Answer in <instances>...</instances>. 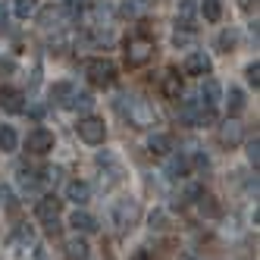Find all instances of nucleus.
Listing matches in <instances>:
<instances>
[{
	"label": "nucleus",
	"instance_id": "24",
	"mask_svg": "<svg viewBox=\"0 0 260 260\" xmlns=\"http://www.w3.org/2000/svg\"><path fill=\"white\" fill-rule=\"evenodd\" d=\"M66 257H69V260H88V241L79 238V235L69 238V241H66Z\"/></svg>",
	"mask_w": 260,
	"mask_h": 260
},
{
	"label": "nucleus",
	"instance_id": "8",
	"mask_svg": "<svg viewBox=\"0 0 260 260\" xmlns=\"http://www.w3.org/2000/svg\"><path fill=\"white\" fill-rule=\"evenodd\" d=\"M16 182H19L22 194H38V191H41V185H44L47 179H44V173L35 170V166L19 163V166H16Z\"/></svg>",
	"mask_w": 260,
	"mask_h": 260
},
{
	"label": "nucleus",
	"instance_id": "36",
	"mask_svg": "<svg viewBox=\"0 0 260 260\" xmlns=\"http://www.w3.org/2000/svg\"><path fill=\"white\" fill-rule=\"evenodd\" d=\"M128 260H151V254H147L144 248H138V251H135L132 257H128Z\"/></svg>",
	"mask_w": 260,
	"mask_h": 260
},
{
	"label": "nucleus",
	"instance_id": "11",
	"mask_svg": "<svg viewBox=\"0 0 260 260\" xmlns=\"http://www.w3.org/2000/svg\"><path fill=\"white\" fill-rule=\"evenodd\" d=\"M0 110H4V113H10V116L25 113V94H22L19 88L4 85V88H0Z\"/></svg>",
	"mask_w": 260,
	"mask_h": 260
},
{
	"label": "nucleus",
	"instance_id": "13",
	"mask_svg": "<svg viewBox=\"0 0 260 260\" xmlns=\"http://www.w3.org/2000/svg\"><path fill=\"white\" fill-rule=\"evenodd\" d=\"M222 101V88L216 79H204L201 91H198V104L201 107H207V110H216V104Z\"/></svg>",
	"mask_w": 260,
	"mask_h": 260
},
{
	"label": "nucleus",
	"instance_id": "12",
	"mask_svg": "<svg viewBox=\"0 0 260 260\" xmlns=\"http://www.w3.org/2000/svg\"><path fill=\"white\" fill-rule=\"evenodd\" d=\"M188 170H191V163H188V157H185V154H166V166H163V176L166 179L179 182V179L188 176Z\"/></svg>",
	"mask_w": 260,
	"mask_h": 260
},
{
	"label": "nucleus",
	"instance_id": "31",
	"mask_svg": "<svg viewBox=\"0 0 260 260\" xmlns=\"http://www.w3.org/2000/svg\"><path fill=\"white\" fill-rule=\"evenodd\" d=\"M232 44H235V31H222V35H219V47L229 53V50H232Z\"/></svg>",
	"mask_w": 260,
	"mask_h": 260
},
{
	"label": "nucleus",
	"instance_id": "22",
	"mask_svg": "<svg viewBox=\"0 0 260 260\" xmlns=\"http://www.w3.org/2000/svg\"><path fill=\"white\" fill-rule=\"evenodd\" d=\"M19 147V135H16L13 125H0V151L4 154H13Z\"/></svg>",
	"mask_w": 260,
	"mask_h": 260
},
{
	"label": "nucleus",
	"instance_id": "26",
	"mask_svg": "<svg viewBox=\"0 0 260 260\" xmlns=\"http://www.w3.org/2000/svg\"><path fill=\"white\" fill-rule=\"evenodd\" d=\"M201 13H204V19H207V22H219L222 19V0H204Z\"/></svg>",
	"mask_w": 260,
	"mask_h": 260
},
{
	"label": "nucleus",
	"instance_id": "20",
	"mask_svg": "<svg viewBox=\"0 0 260 260\" xmlns=\"http://www.w3.org/2000/svg\"><path fill=\"white\" fill-rule=\"evenodd\" d=\"M194 13H198V4L194 0H182L179 4V28H185V31H194Z\"/></svg>",
	"mask_w": 260,
	"mask_h": 260
},
{
	"label": "nucleus",
	"instance_id": "1",
	"mask_svg": "<svg viewBox=\"0 0 260 260\" xmlns=\"http://www.w3.org/2000/svg\"><path fill=\"white\" fill-rule=\"evenodd\" d=\"M154 50H157V44H154V38L151 35H144V31H138V35H132V38L125 41V66L128 69H141V66H147L154 60Z\"/></svg>",
	"mask_w": 260,
	"mask_h": 260
},
{
	"label": "nucleus",
	"instance_id": "18",
	"mask_svg": "<svg viewBox=\"0 0 260 260\" xmlns=\"http://www.w3.org/2000/svg\"><path fill=\"white\" fill-rule=\"evenodd\" d=\"M147 151H151L154 157H166V154H173V138H170V135H163V132H157V135L147 138Z\"/></svg>",
	"mask_w": 260,
	"mask_h": 260
},
{
	"label": "nucleus",
	"instance_id": "3",
	"mask_svg": "<svg viewBox=\"0 0 260 260\" xmlns=\"http://www.w3.org/2000/svg\"><path fill=\"white\" fill-rule=\"evenodd\" d=\"M110 213H113V226H116L119 232H132V229L138 226V219H141V207H138V201H132V198L116 201Z\"/></svg>",
	"mask_w": 260,
	"mask_h": 260
},
{
	"label": "nucleus",
	"instance_id": "7",
	"mask_svg": "<svg viewBox=\"0 0 260 260\" xmlns=\"http://www.w3.org/2000/svg\"><path fill=\"white\" fill-rule=\"evenodd\" d=\"M76 132H79V138H82L85 144H104L107 125H104V119H98V116H82L79 125H76Z\"/></svg>",
	"mask_w": 260,
	"mask_h": 260
},
{
	"label": "nucleus",
	"instance_id": "5",
	"mask_svg": "<svg viewBox=\"0 0 260 260\" xmlns=\"http://www.w3.org/2000/svg\"><path fill=\"white\" fill-rule=\"evenodd\" d=\"M98 166H101V188L104 191H113L116 185L122 182V176H125L122 163L110 154V151H104V154H98Z\"/></svg>",
	"mask_w": 260,
	"mask_h": 260
},
{
	"label": "nucleus",
	"instance_id": "29",
	"mask_svg": "<svg viewBox=\"0 0 260 260\" xmlns=\"http://www.w3.org/2000/svg\"><path fill=\"white\" fill-rule=\"evenodd\" d=\"M245 154H248V163L257 170V166H260V138H257V135L248 141V151H245Z\"/></svg>",
	"mask_w": 260,
	"mask_h": 260
},
{
	"label": "nucleus",
	"instance_id": "25",
	"mask_svg": "<svg viewBox=\"0 0 260 260\" xmlns=\"http://www.w3.org/2000/svg\"><path fill=\"white\" fill-rule=\"evenodd\" d=\"M245 91H241V88H229V116L235 119V116H241V113H245Z\"/></svg>",
	"mask_w": 260,
	"mask_h": 260
},
{
	"label": "nucleus",
	"instance_id": "21",
	"mask_svg": "<svg viewBox=\"0 0 260 260\" xmlns=\"http://www.w3.org/2000/svg\"><path fill=\"white\" fill-rule=\"evenodd\" d=\"M94 107V98H91V91H72V98L66 104V110H82V113H88V110Z\"/></svg>",
	"mask_w": 260,
	"mask_h": 260
},
{
	"label": "nucleus",
	"instance_id": "38",
	"mask_svg": "<svg viewBox=\"0 0 260 260\" xmlns=\"http://www.w3.org/2000/svg\"><path fill=\"white\" fill-rule=\"evenodd\" d=\"M254 4H257V0H238V7H241V10H251Z\"/></svg>",
	"mask_w": 260,
	"mask_h": 260
},
{
	"label": "nucleus",
	"instance_id": "6",
	"mask_svg": "<svg viewBox=\"0 0 260 260\" xmlns=\"http://www.w3.org/2000/svg\"><path fill=\"white\" fill-rule=\"evenodd\" d=\"M125 101H128V122H132L135 128L157 125V110L147 101H141V98H125Z\"/></svg>",
	"mask_w": 260,
	"mask_h": 260
},
{
	"label": "nucleus",
	"instance_id": "33",
	"mask_svg": "<svg viewBox=\"0 0 260 260\" xmlns=\"http://www.w3.org/2000/svg\"><path fill=\"white\" fill-rule=\"evenodd\" d=\"M0 31H10V10L0 4Z\"/></svg>",
	"mask_w": 260,
	"mask_h": 260
},
{
	"label": "nucleus",
	"instance_id": "14",
	"mask_svg": "<svg viewBox=\"0 0 260 260\" xmlns=\"http://www.w3.org/2000/svg\"><path fill=\"white\" fill-rule=\"evenodd\" d=\"M210 69H213V63L204 50L188 53V60H185V76H210Z\"/></svg>",
	"mask_w": 260,
	"mask_h": 260
},
{
	"label": "nucleus",
	"instance_id": "27",
	"mask_svg": "<svg viewBox=\"0 0 260 260\" xmlns=\"http://www.w3.org/2000/svg\"><path fill=\"white\" fill-rule=\"evenodd\" d=\"M194 198H198V210H201L204 216H219V207H216V201H213L210 194H204V191H198Z\"/></svg>",
	"mask_w": 260,
	"mask_h": 260
},
{
	"label": "nucleus",
	"instance_id": "15",
	"mask_svg": "<svg viewBox=\"0 0 260 260\" xmlns=\"http://www.w3.org/2000/svg\"><path fill=\"white\" fill-rule=\"evenodd\" d=\"M160 88H163V94L170 98V101H179L182 98V76H179L176 69H166L163 79H160Z\"/></svg>",
	"mask_w": 260,
	"mask_h": 260
},
{
	"label": "nucleus",
	"instance_id": "30",
	"mask_svg": "<svg viewBox=\"0 0 260 260\" xmlns=\"http://www.w3.org/2000/svg\"><path fill=\"white\" fill-rule=\"evenodd\" d=\"M245 79H248V85H254V91L260 88V63H257V60L245 69Z\"/></svg>",
	"mask_w": 260,
	"mask_h": 260
},
{
	"label": "nucleus",
	"instance_id": "19",
	"mask_svg": "<svg viewBox=\"0 0 260 260\" xmlns=\"http://www.w3.org/2000/svg\"><path fill=\"white\" fill-rule=\"evenodd\" d=\"M66 198H69V201H76L79 207H82V204L91 201V185H88V182H79V179H76V182H69V185H66Z\"/></svg>",
	"mask_w": 260,
	"mask_h": 260
},
{
	"label": "nucleus",
	"instance_id": "35",
	"mask_svg": "<svg viewBox=\"0 0 260 260\" xmlns=\"http://www.w3.org/2000/svg\"><path fill=\"white\" fill-rule=\"evenodd\" d=\"M28 113H31V119H41V116H44V104H35Z\"/></svg>",
	"mask_w": 260,
	"mask_h": 260
},
{
	"label": "nucleus",
	"instance_id": "23",
	"mask_svg": "<svg viewBox=\"0 0 260 260\" xmlns=\"http://www.w3.org/2000/svg\"><path fill=\"white\" fill-rule=\"evenodd\" d=\"M72 91H76V85H72V82H57V85L50 88V101L60 104V107H66L69 98H72Z\"/></svg>",
	"mask_w": 260,
	"mask_h": 260
},
{
	"label": "nucleus",
	"instance_id": "9",
	"mask_svg": "<svg viewBox=\"0 0 260 260\" xmlns=\"http://www.w3.org/2000/svg\"><path fill=\"white\" fill-rule=\"evenodd\" d=\"M72 16H76V7H47V10H41L38 13V22H41V28H63Z\"/></svg>",
	"mask_w": 260,
	"mask_h": 260
},
{
	"label": "nucleus",
	"instance_id": "37",
	"mask_svg": "<svg viewBox=\"0 0 260 260\" xmlns=\"http://www.w3.org/2000/svg\"><path fill=\"white\" fill-rule=\"evenodd\" d=\"M85 4H94V0H69V7H76V10L85 7Z\"/></svg>",
	"mask_w": 260,
	"mask_h": 260
},
{
	"label": "nucleus",
	"instance_id": "34",
	"mask_svg": "<svg viewBox=\"0 0 260 260\" xmlns=\"http://www.w3.org/2000/svg\"><path fill=\"white\" fill-rule=\"evenodd\" d=\"M0 204H7V207H13V194H10V188H0Z\"/></svg>",
	"mask_w": 260,
	"mask_h": 260
},
{
	"label": "nucleus",
	"instance_id": "28",
	"mask_svg": "<svg viewBox=\"0 0 260 260\" xmlns=\"http://www.w3.org/2000/svg\"><path fill=\"white\" fill-rule=\"evenodd\" d=\"M35 13H38V0H16V16L19 19H28Z\"/></svg>",
	"mask_w": 260,
	"mask_h": 260
},
{
	"label": "nucleus",
	"instance_id": "2",
	"mask_svg": "<svg viewBox=\"0 0 260 260\" xmlns=\"http://www.w3.org/2000/svg\"><path fill=\"white\" fill-rule=\"evenodd\" d=\"M82 72H85V79L94 85V88H113L116 85V66L110 63V60H88L85 66H82Z\"/></svg>",
	"mask_w": 260,
	"mask_h": 260
},
{
	"label": "nucleus",
	"instance_id": "10",
	"mask_svg": "<svg viewBox=\"0 0 260 260\" xmlns=\"http://www.w3.org/2000/svg\"><path fill=\"white\" fill-rule=\"evenodd\" d=\"M25 151L28 154H35V157H44L47 151H53V132L50 128H31L28 132V138H25Z\"/></svg>",
	"mask_w": 260,
	"mask_h": 260
},
{
	"label": "nucleus",
	"instance_id": "16",
	"mask_svg": "<svg viewBox=\"0 0 260 260\" xmlns=\"http://www.w3.org/2000/svg\"><path fill=\"white\" fill-rule=\"evenodd\" d=\"M69 226L76 229V235H91V232H98V219L91 213H85V210H76L69 216Z\"/></svg>",
	"mask_w": 260,
	"mask_h": 260
},
{
	"label": "nucleus",
	"instance_id": "17",
	"mask_svg": "<svg viewBox=\"0 0 260 260\" xmlns=\"http://www.w3.org/2000/svg\"><path fill=\"white\" fill-rule=\"evenodd\" d=\"M219 144H226V147L241 144V125L235 119H226V122L219 125Z\"/></svg>",
	"mask_w": 260,
	"mask_h": 260
},
{
	"label": "nucleus",
	"instance_id": "4",
	"mask_svg": "<svg viewBox=\"0 0 260 260\" xmlns=\"http://www.w3.org/2000/svg\"><path fill=\"white\" fill-rule=\"evenodd\" d=\"M60 210H63V201L57 194H44L38 204H35V216L47 226L50 235H57V229H60V222H57L60 219Z\"/></svg>",
	"mask_w": 260,
	"mask_h": 260
},
{
	"label": "nucleus",
	"instance_id": "32",
	"mask_svg": "<svg viewBox=\"0 0 260 260\" xmlns=\"http://www.w3.org/2000/svg\"><path fill=\"white\" fill-rule=\"evenodd\" d=\"M141 7H144V0H132V4L125 0V4H122V16H135Z\"/></svg>",
	"mask_w": 260,
	"mask_h": 260
}]
</instances>
